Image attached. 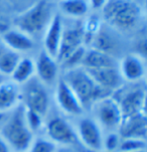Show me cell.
<instances>
[{
	"label": "cell",
	"mask_w": 147,
	"mask_h": 152,
	"mask_svg": "<svg viewBox=\"0 0 147 152\" xmlns=\"http://www.w3.org/2000/svg\"><path fill=\"white\" fill-rule=\"evenodd\" d=\"M21 104V90L11 80L0 83V118L8 114Z\"/></svg>",
	"instance_id": "9a60e30c"
},
{
	"label": "cell",
	"mask_w": 147,
	"mask_h": 152,
	"mask_svg": "<svg viewBox=\"0 0 147 152\" xmlns=\"http://www.w3.org/2000/svg\"><path fill=\"white\" fill-rule=\"evenodd\" d=\"M20 90L23 107L46 118L50 112L51 105L50 88L45 86L35 77H33L27 83L20 86Z\"/></svg>",
	"instance_id": "5b68a950"
},
{
	"label": "cell",
	"mask_w": 147,
	"mask_h": 152,
	"mask_svg": "<svg viewBox=\"0 0 147 152\" xmlns=\"http://www.w3.org/2000/svg\"><path fill=\"white\" fill-rule=\"evenodd\" d=\"M75 124L79 143L90 152H100L103 150L104 132L92 118V116H81L76 118Z\"/></svg>",
	"instance_id": "9c48e42d"
},
{
	"label": "cell",
	"mask_w": 147,
	"mask_h": 152,
	"mask_svg": "<svg viewBox=\"0 0 147 152\" xmlns=\"http://www.w3.org/2000/svg\"><path fill=\"white\" fill-rule=\"evenodd\" d=\"M53 98L61 115L73 118H79L84 115L85 110L82 104L61 77H60L55 86Z\"/></svg>",
	"instance_id": "30bf717a"
},
{
	"label": "cell",
	"mask_w": 147,
	"mask_h": 152,
	"mask_svg": "<svg viewBox=\"0 0 147 152\" xmlns=\"http://www.w3.org/2000/svg\"><path fill=\"white\" fill-rule=\"evenodd\" d=\"M56 152H69V151H68V150H66V149H61V150H56Z\"/></svg>",
	"instance_id": "4dcf8cb0"
},
{
	"label": "cell",
	"mask_w": 147,
	"mask_h": 152,
	"mask_svg": "<svg viewBox=\"0 0 147 152\" xmlns=\"http://www.w3.org/2000/svg\"><path fill=\"white\" fill-rule=\"evenodd\" d=\"M5 45H3V42H2V40H1V37H0V55H1L2 53L5 50Z\"/></svg>",
	"instance_id": "f546056e"
},
{
	"label": "cell",
	"mask_w": 147,
	"mask_h": 152,
	"mask_svg": "<svg viewBox=\"0 0 147 152\" xmlns=\"http://www.w3.org/2000/svg\"><path fill=\"white\" fill-rule=\"evenodd\" d=\"M107 1L108 0H90V3H91V6L94 9H100L104 7Z\"/></svg>",
	"instance_id": "83f0119b"
},
{
	"label": "cell",
	"mask_w": 147,
	"mask_h": 152,
	"mask_svg": "<svg viewBox=\"0 0 147 152\" xmlns=\"http://www.w3.org/2000/svg\"><path fill=\"white\" fill-rule=\"evenodd\" d=\"M0 135L7 142L12 152L28 151L35 136L28 127L25 109L22 104L2 118Z\"/></svg>",
	"instance_id": "6da1fadb"
},
{
	"label": "cell",
	"mask_w": 147,
	"mask_h": 152,
	"mask_svg": "<svg viewBox=\"0 0 147 152\" xmlns=\"http://www.w3.org/2000/svg\"><path fill=\"white\" fill-rule=\"evenodd\" d=\"M82 66L87 69H98L109 66H116L115 58L94 48L86 50Z\"/></svg>",
	"instance_id": "ffe728a7"
},
{
	"label": "cell",
	"mask_w": 147,
	"mask_h": 152,
	"mask_svg": "<svg viewBox=\"0 0 147 152\" xmlns=\"http://www.w3.org/2000/svg\"><path fill=\"white\" fill-rule=\"evenodd\" d=\"M53 16L50 2L39 0L15 18V28L32 38L46 29Z\"/></svg>",
	"instance_id": "3957f363"
},
{
	"label": "cell",
	"mask_w": 147,
	"mask_h": 152,
	"mask_svg": "<svg viewBox=\"0 0 147 152\" xmlns=\"http://www.w3.org/2000/svg\"><path fill=\"white\" fill-rule=\"evenodd\" d=\"M10 77V80L18 86H22L27 83L29 80L35 77L34 61H32L30 58H21Z\"/></svg>",
	"instance_id": "44dd1931"
},
{
	"label": "cell",
	"mask_w": 147,
	"mask_h": 152,
	"mask_svg": "<svg viewBox=\"0 0 147 152\" xmlns=\"http://www.w3.org/2000/svg\"><path fill=\"white\" fill-rule=\"evenodd\" d=\"M3 81H4V77L0 75V83H1V82H3Z\"/></svg>",
	"instance_id": "1f68e13d"
},
{
	"label": "cell",
	"mask_w": 147,
	"mask_h": 152,
	"mask_svg": "<svg viewBox=\"0 0 147 152\" xmlns=\"http://www.w3.org/2000/svg\"><path fill=\"white\" fill-rule=\"evenodd\" d=\"M121 137L118 132L105 133L103 140V150L108 152H118Z\"/></svg>",
	"instance_id": "4316f807"
},
{
	"label": "cell",
	"mask_w": 147,
	"mask_h": 152,
	"mask_svg": "<svg viewBox=\"0 0 147 152\" xmlns=\"http://www.w3.org/2000/svg\"><path fill=\"white\" fill-rule=\"evenodd\" d=\"M103 15L109 24L122 30L135 27L141 17L140 6L131 0H108Z\"/></svg>",
	"instance_id": "277c9868"
},
{
	"label": "cell",
	"mask_w": 147,
	"mask_h": 152,
	"mask_svg": "<svg viewBox=\"0 0 147 152\" xmlns=\"http://www.w3.org/2000/svg\"><path fill=\"white\" fill-rule=\"evenodd\" d=\"M61 79L74 92L84 110H90L97 101L108 95L98 85L84 66L64 69Z\"/></svg>",
	"instance_id": "7a4b0ae2"
},
{
	"label": "cell",
	"mask_w": 147,
	"mask_h": 152,
	"mask_svg": "<svg viewBox=\"0 0 147 152\" xmlns=\"http://www.w3.org/2000/svg\"><path fill=\"white\" fill-rule=\"evenodd\" d=\"M133 152H146V149L145 150H138V151H133Z\"/></svg>",
	"instance_id": "d6a6232c"
},
{
	"label": "cell",
	"mask_w": 147,
	"mask_h": 152,
	"mask_svg": "<svg viewBox=\"0 0 147 152\" xmlns=\"http://www.w3.org/2000/svg\"><path fill=\"white\" fill-rule=\"evenodd\" d=\"M42 129H45V137L56 146L67 148L79 143L75 126L61 114L50 115L48 113Z\"/></svg>",
	"instance_id": "ba28073f"
},
{
	"label": "cell",
	"mask_w": 147,
	"mask_h": 152,
	"mask_svg": "<svg viewBox=\"0 0 147 152\" xmlns=\"http://www.w3.org/2000/svg\"><path fill=\"white\" fill-rule=\"evenodd\" d=\"M0 25H1V24H0ZM0 30H2V28H1V26H0ZM2 32H3V30H2Z\"/></svg>",
	"instance_id": "836d02e7"
},
{
	"label": "cell",
	"mask_w": 147,
	"mask_h": 152,
	"mask_svg": "<svg viewBox=\"0 0 147 152\" xmlns=\"http://www.w3.org/2000/svg\"><path fill=\"white\" fill-rule=\"evenodd\" d=\"M118 69L124 83H140L145 78V60L135 53H130L122 58Z\"/></svg>",
	"instance_id": "4fadbf2b"
},
{
	"label": "cell",
	"mask_w": 147,
	"mask_h": 152,
	"mask_svg": "<svg viewBox=\"0 0 147 152\" xmlns=\"http://www.w3.org/2000/svg\"><path fill=\"white\" fill-rule=\"evenodd\" d=\"M87 71L95 80V82L110 96L125 84L118 66H109V68L87 69Z\"/></svg>",
	"instance_id": "5bb4252c"
},
{
	"label": "cell",
	"mask_w": 147,
	"mask_h": 152,
	"mask_svg": "<svg viewBox=\"0 0 147 152\" xmlns=\"http://www.w3.org/2000/svg\"><path fill=\"white\" fill-rule=\"evenodd\" d=\"M146 140L132 138H121L118 152H133L138 150H145Z\"/></svg>",
	"instance_id": "cb8c5ba5"
},
{
	"label": "cell",
	"mask_w": 147,
	"mask_h": 152,
	"mask_svg": "<svg viewBox=\"0 0 147 152\" xmlns=\"http://www.w3.org/2000/svg\"><path fill=\"white\" fill-rule=\"evenodd\" d=\"M92 118L105 133L118 132L123 122V114L112 96L104 97L97 101L90 109Z\"/></svg>",
	"instance_id": "52a82bcc"
},
{
	"label": "cell",
	"mask_w": 147,
	"mask_h": 152,
	"mask_svg": "<svg viewBox=\"0 0 147 152\" xmlns=\"http://www.w3.org/2000/svg\"><path fill=\"white\" fill-rule=\"evenodd\" d=\"M86 50H87L85 46H81L78 50L73 51L69 56H67L63 61H61V65L64 66V69L81 66L82 63H83L84 56H85V53H86Z\"/></svg>",
	"instance_id": "d4e9b609"
},
{
	"label": "cell",
	"mask_w": 147,
	"mask_h": 152,
	"mask_svg": "<svg viewBox=\"0 0 147 152\" xmlns=\"http://www.w3.org/2000/svg\"><path fill=\"white\" fill-rule=\"evenodd\" d=\"M56 150L58 146L45 136V137L34 138L27 152H56Z\"/></svg>",
	"instance_id": "484cf974"
},
{
	"label": "cell",
	"mask_w": 147,
	"mask_h": 152,
	"mask_svg": "<svg viewBox=\"0 0 147 152\" xmlns=\"http://www.w3.org/2000/svg\"><path fill=\"white\" fill-rule=\"evenodd\" d=\"M121 138H132L146 140L147 119L145 113L125 117L119 128Z\"/></svg>",
	"instance_id": "2e32d148"
},
{
	"label": "cell",
	"mask_w": 147,
	"mask_h": 152,
	"mask_svg": "<svg viewBox=\"0 0 147 152\" xmlns=\"http://www.w3.org/2000/svg\"><path fill=\"white\" fill-rule=\"evenodd\" d=\"M1 40L5 48L18 53L32 50L34 46L33 38L16 28L6 29L4 32H2Z\"/></svg>",
	"instance_id": "d6986e66"
},
{
	"label": "cell",
	"mask_w": 147,
	"mask_h": 152,
	"mask_svg": "<svg viewBox=\"0 0 147 152\" xmlns=\"http://www.w3.org/2000/svg\"><path fill=\"white\" fill-rule=\"evenodd\" d=\"M90 43L92 45V48L107 53L113 58H115V55L120 48V42L118 37L110 29L102 26L98 28L96 34Z\"/></svg>",
	"instance_id": "ac0fdd59"
},
{
	"label": "cell",
	"mask_w": 147,
	"mask_h": 152,
	"mask_svg": "<svg viewBox=\"0 0 147 152\" xmlns=\"http://www.w3.org/2000/svg\"><path fill=\"white\" fill-rule=\"evenodd\" d=\"M60 8L68 16L79 18L88 13L89 4L86 0H61Z\"/></svg>",
	"instance_id": "7402d4cb"
},
{
	"label": "cell",
	"mask_w": 147,
	"mask_h": 152,
	"mask_svg": "<svg viewBox=\"0 0 147 152\" xmlns=\"http://www.w3.org/2000/svg\"><path fill=\"white\" fill-rule=\"evenodd\" d=\"M63 25L64 22L61 15L58 13L53 14L50 24L46 27L43 37V50L56 60L58 58L59 48H60Z\"/></svg>",
	"instance_id": "e0dca14e"
},
{
	"label": "cell",
	"mask_w": 147,
	"mask_h": 152,
	"mask_svg": "<svg viewBox=\"0 0 147 152\" xmlns=\"http://www.w3.org/2000/svg\"><path fill=\"white\" fill-rule=\"evenodd\" d=\"M59 61L50 56L45 50H42L38 53L37 61H34L35 66V78L42 84L48 88L55 87L59 76Z\"/></svg>",
	"instance_id": "7c38bea8"
},
{
	"label": "cell",
	"mask_w": 147,
	"mask_h": 152,
	"mask_svg": "<svg viewBox=\"0 0 147 152\" xmlns=\"http://www.w3.org/2000/svg\"><path fill=\"white\" fill-rule=\"evenodd\" d=\"M84 23L77 22L72 25L64 27L63 25V32L59 48V53L56 61L59 63L63 61L67 56H69L73 51L84 46Z\"/></svg>",
	"instance_id": "8fae6325"
},
{
	"label": "cell",
	"mask_w": 147,
	"mask_h": 152,
	"mask_svg": "<svg viewBox=\"0 0 147 152\" xmlns=\"http://www.w3.org/2000/svg\"><path fill=\"white\" fill-rule=\"evenodd\" d=\"M0 152H12L6 141L0 135Z\"/></svg>",
	"instance_id": "f1b7e54d"
},
{
	"label": "cell",
	"mask_w": 147,
	"mask_h": 152,
	"mask_svg": "<svg viewBox=\"0 0 147 152\" xmlns=\"http://www.w3.org/2000/svg\"><path fill=\"white\" fill-rule=\"evenodd\" d=\"M20 53L5 48L0 55V75L3 77H10L20 61Z\"/></svg>",
	"instance_id": "603a6c76"
},
{
	"label": "cell",
	"mask_w": 147,
	"mask_h": 152,
	"mask_svg": "<svg viewBox=\"0 0 147 152\" xmlns=\"http://www.w3.org/2000/svg\"><path fill=\"white\" fill-rule=\"evenodd\" d=\"M111 96L119 105L124 118L145 113L146 88L142 82L127 86L124 84Z\"/></svg>",
	"instance_id": "8992f818"
}]
</instances>
